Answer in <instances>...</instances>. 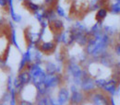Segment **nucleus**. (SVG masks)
<instances>
[{
  "label": "nucleus",
  "mask_w": 120,
  "mask_h": 105,
  "mask_svg": "<svg viewBox=\"0 0 120 105\" xmlns=\"http://www.w3.org/2000/svg\"><path fill=\"white\" fill-rule=\"evenodd\" d=\"M67 72L73 79V84L79 87L82 79V76L84 70L81 66L75 61H68L67 64Z\"/></svg>",
  "instance_id": "f257e3e1"
},
{
  "label": "nucleus",
  "mask_w": 120,
  "mask_h": 105,
  "mask_svg": "<svg viewBox=\"0 0 120 105\" xmlns=\"http://www.w3.org/2000/svg\"><path fill=\"white\" fill-rule=\"evenodd\" d=\"M89 96L90 104L92 105H110V96L104 90L95 89L93 91L86 94Z\"/></svg>",
  "instance_id": "f03ea898"
},
{
  "label": "nucleus",
  "mask_w": 120,
  "mask_h": 105,
  "mask_svg": "<svg viewBox=\"0 0 120 105\" xmlns=\"http://www.w3.org/2000/svg\"><path fill=\"white\" fill-rule=\"evenodd\" d=\"M44 83L46 86V88L49 90H51L57 87L63 86L64 76L61 73H56L54 75H46Z\"/></svg>",
  "instance_id": "7ed1b4c3"
},
{
  "label": "nucleus",
  "mask_w": 120,
  "mask_h": 105,
  "mask_svg": "<svg viewBox=\"0 0 120 105\" xmlns=\"http://www.w3.org/2000/svg\"><path fill=\"white\" fill-rule=\"evenodd\" d=\"M79 88H80V90L83 91L85 94L90 93L96 89L94 78L92 76H90L86 70H84V72H83V76H82V79H81V83H80Z\"/></svg>",
  "instance_id": "20e7f679"
},
{
  "label": "nucleus",
  "mask_w": 120,
  "mask_h": 105,
  "mask_svg": "<svg viewBox=\"0 0 120 105\" xmlns=\"http://www.w3.org/2000/svg\"><path fill=\"white\" fill-rule=\"evenodd\" d=\"M57 43L55 41H40L36 47L43 54H52L56 52Z\"/></svg>",
  "instance_id": "39448f33"
},
{
  "label": "nucleus",
  "mask_w": 120,
  "mask_h": 105,
  "mask_svg": "<svg viewBox=\"0 0 120 105\" xmlns=\"http://www.w3.org/2000/svg\"><path fill=\"white\" fill-rule=\"evenodd\" d=\"M85 100H86V94L83 91L78 90L76 91L71 92V95L69 97L68 101L71 105H80L83 104Z\"/></svg>",
  "instance_id": "423d86ee"
},
{
  "label": "nucleus",
  "mask_w": 120,
  "mask_h": 105,
  "mask_svg": "<svg viewBox=\"0 0 120 105\" xmlns=\"http://www.w3.org/2000/svg\"><path fill=\"white\" fill-rule=\"evenodd\" d=\"M48 28L51 30V32L53 34H57V33H61L64 31L65 29V24L64 21L60 18H56L55 20L49 22L48 24Z\"/></svg>",
  "instance_id": "0eeeda50"
},
{
  "label": "nucleus",
  "mask_w": 120,
  "mask_h": 105,
  "mask_svg": "<svg viewBox=\"0 0 120 105\" xmlns=\"http://www.w3.org/2000/svg\"><path fill=\"white\" fill-rule=\"evenodd\" d=\"M69 97H70V94H69L68 89L67 87H65V86L59 87V90H58L56 101H57L60 105H64L69 101Z\"/></svg>",
  "instance_id": "6e6552de"
},
{
  "label": "nucleus",
  "mask_w": 120,
  "mask_h": 105,
  "mask_svg": "<svg viewBox=\"0 0 120 105\" xmlns=\"http://www.w3.org/2000/svg\"><path fill=\"white\" fill-rule=\"evenodd\" d=\"M97 60H98V62H99L101 65H103L105 67H113V66L115 65V64H116L113 55H112L110 53H108V52L105 53V54H104L102 56H100Z\"/></svg>",
  "instance_id": "1a4fd4ad"
},
{
  "label": "nucleus",
  "mask_w": 120,
  "mask_h": 105,
  "mask_svg": "<svg viewBox=\"0 0 120 105\" xmlns=\"http://www.w3.org/2000/svg\"><path fill=\"white\" fill-rule=\"evenodd\" d=\"M16 77L20 82V84L23 85V86H25V85L31 82V76H30V74L28 69H24V70L19 72V74L17 75Z\"/></svg>",
  "instance_id": "9d476101"
},
{
  "label": "nucleus",
  "mask_w": 120,
  "mask_h": 105,
  "mask_svg": "<svg viewBox=\"0 0 120 105\" xmlns=\"http://www.w3.org/2000/svg\"><path fill=\"white\" fill-rule=\"evenodd\" d=\"M45 71L46 75H54L56 73H60V68L56 64L51 61H47L45 63Z\"/></svg>",
  "instance_id": "9b49d317"
},
{
  "label": "nucleus",
  "mask_w": 120,
  "mask_h": 105,
  "mask_svg": "<svg viewBox=\"0 0 120 105\" xmlns=\"http://www.w3.org/2000/svg\"><path fill=\"white\" fill-rule=\"evenodd\" d=\"M23 6L28 11H30L32 14L36 13L37 11H39L41 9V6L32 2L31 0H23Z\"/></svg>",
  "instance_id": "f8f14e48"
},
{
  "label": "nucleus",
  "mask_w": 120,
  "mask_h": 105,
  "mask_svg": "<svg viewBox=\"0 0 120 105\" xmlns=\"http://www.w3.org/2000/svg\"><path fill=\"white\" fill-rule=\"evenodd\" d=\"M107 15H108V9L105 7H100L97 10L96 14H95V20H96V22L99 23V24H102L103 21L105 19V18L107 17Z\"/></svg>",
  "instance_id": "ddd939ff"
},
{
  "label": "nucleus",
  "mask_w": 120,
  "mask_h": 105,
  "mask_svg": "<svg viewBox=\"0 0 120 105\" xmlns=\"http://www.w3.org/2000/svg\"><path fill=\"white\" fill-rule=\"evenodd\" d=\"M94 82H95V86H96V89H99V90H102L104 88V86L106 83V79L103 78V77H100V78H94Z\"/></svg>",
  "instance_id": "4468645a"
},
{
  "label": "nucleus",
  "mask_w": 120,
  "mask_h": 105,
  "mask_svg": "<svg viewBox=\"0 0 120 105\" xmlns=\"http://www.w3.org/2000/svg\"><path fill=\"white\" fill-rule=\"evenodd\" d=\"M109 11L112 13V14H119L120 13V4L119 3H115V4H112L109 7Z\"/></svg>",
  "instance_id": "2eb2a0df"
},
{
  "label": "nucleus",
  "mask_w": 120,
  "mask_h": 105,
  "mask_svg": "<svg viewBox=\"0 0 120 105\" xmlns=\"http://www.w3.org/2000/svg\"><path fill=\"white\" fill-rule=\"evenodd\" d=\"M13 89V77L12 76L9 75L8 76V79H7V83H6V90L7 91H10V90Z\"/></svg>",
  "instance_id": "dca6fc26"
},
{
  "label": "nucleus",
  "mask_w": 120,
  "mask_h": 105,
  "mask_svg": "<svg viewBox=\"0 0 120 105\" xmlns=\"http://www.w3.org/2000/svg\"><path fill=\"white\" fill-rule=\"evenodd\" d=\"M55 10H56V13L57 17H60V18H66V12L64 10V8L62 7H60L59 5H56V7H55Z\"/></svg>",
  "instance_id": "f3484780"
},
{
  "label": "nucleus",
  "mask_w": 120,
  "mask_h": 105,
  "mask_svg": "<svg viewBox=\"0 0 120 105\" xmlns=\"http://www.w3.org/2000/svg\"><path fill=\"white\" fill-rule=\"evenodd\" d=\"M18 105H35V104H34L32 101L18 98Z\"/></svg>",
  "instance_id": "a211bd4d"
},
{
  "label": "nucleus",
  "mask_w": 120,
  "mask_h": 105,
  "mask_svg": "<svg viewBox=\"0 0 120 105\" xmlns=\"http://www.w3.org/2000/svg\"><path fill=\"white\" fill-rule=\"evenodd\" d=\"M45 5L47 6V7H53L55 8L56 6V0H45Z\"/></svg>",
  "instance_id": "6ab92c4d"
},
{
  "label": "nucleus",
  "mask_w": 120,
  "mask_h": 105,
  "mask_svg": "<svg viewBox=\"0 0 120 105\" xmlns=\"http://www.w3.org/2000/svg\"><path fill=\"white\" fill-rule=\"evenodd\" d=\"M0 7L8 10V0H0Z\"/></svg>",
  "instance_id": "aec40b11"
},
{
  "label": "nucleus",
  "mask_w": 120,
  "mask_h": 105,
  "mask_svg": "<svg viewBox=\"0 0 120 105\" xmlns=\"http://www.w3.org/2000/svg\"><path fill=\"white\" fill-rule=\"evenodd\" d=\"M114 51H115V53L117 56H120V43H116L115 47H114Z\"/></svg>",
  "instance_id": "412c9836"
},
{
  "label": "nucleus",
  "mask_w": 120,
  "mask_h": 105,
  "mask_svg": "<svg viewBox=\"0 0 120 105\" xmlns=\"http://www.w3.org/2000/svg\"><path fill=\"white\" fill-rule=\"evenodd\" d=\"M117 43H120V31L118 33V35H117Z\"/></svg>",
  "instance_id": "4be33fe9"
},
{
  "label": "nucleus",
  "mask_w": 120,
  "mask_h": 105,
  "mask_svg": "<svg viewBox=\"0 0 120 105\" xmlns=\"http://www.w3.org/2000/svg\"><path fill=\"white\" fill-rule=\"evenodd\" d=\"M0 105H8V104H7V102H3V101H1V102H0Z\"/></svg>",
  "instance_id": "5701e85b"
},
{
  "label": "nucleus",
  "mask_w": 120,
  "mask_h": 105,
  "mask_svg": "<svg viewBox=\"0 0 120 105\" xmlns=\"http://www.w3.org/2000/svg\"><path fill=\"white\" fill-rule=\"evenodd\" d=\"M116 3H119L120 4V0H116Z\"/></svg>",
  "instance_id": "b1692460"
},
{
  "label": "nucleus",
  "mask_w": 120,
  "mask_h": 105,
  "mask_svg": "<svg viewBox=\"0 0 120 105\" xmlns=\"http://www.w3.org/2000/svg\"><path fill=\"white\" fill-rule=\"evenodd\" d=\"M70 105H71V104H70Z\"/></svg>",
  "instance_id": "393cba45"
}]
</instances>
